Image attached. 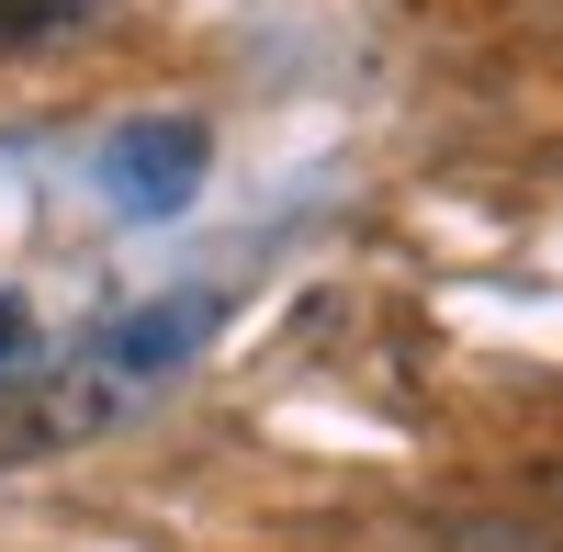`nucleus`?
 Returning <instances> with one entry per match:
<instances>
[{"mask_svg": "<svg viewBox=\"0 0 563 552\" xmlns=\"http://www.w3.org/2000/svg\"><path fill=\"white\" fill-rule=\"evenodd\" d=\"M203 158H214V147H203V124H192V113H147V124L102 135V203L135 214V225H169V214H192Z\"/></svg>", "mask_w": 563, "mask_h": 552, "instance_id": "2", "label": "nucleus"}, {"mask_svg": "<svg viewBox=\"0 0 563 552\" xmlns=\"http://www.w3.org/2000/svg\"><path fill=\"white\" fill-rule=\"evenodd\" d=\"M214 316H225L214 294H169V305H135L124 328H102V339L79 350L90 373H79V395L57 406V429H90V418H113L124 395H147V384H169L180 361H192V350L214 339Z\"/></svg>", "mask_w": 563, "mask_h": 552, "instance_id": "1", "label": "nucleus"}, {"mask_svg": "<svg viewBox=\"0 0 563 552\" xmlns=\"http://www.w3.org/2000/svg\"><path fill=\"white\" fill-rule=\"evenodd\" d=\"M23 339H34V328H23V305H0V373H23Z\"/></svg>", "mask_w": 563, "mask_h": 552, "instance_id": "4", "label": "nucleus"}, {"mask_svg": "<svg viewBox=\"0 0 563 552\" xmlns=\"http://www.w3.org/2000/svg\"><path fill=\"white\" fill-rule=\"evenodd\" d=\"M90 23H102V0H0V45H57Z\"/></svg>", "mask_w": 563, "mask_h": 552, "instance_id": "3", "label": "nucleus"}]
</instances>
